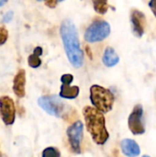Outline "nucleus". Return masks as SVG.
<instances>
[{
    "mask_svg": "<svg viewBox=\"0 0 156 157\" xmlns=\"http://www.w3.org/2000/svg\"><path fill=\"white\" fill-rule=\"evenodd\" d=\"M83 115L86 129L94 143L98 145L105 144L109 138V133L106 128L104 114L93 107L86 106L83 109Z\"/></svg>",
    "mask_w": 156,
    "mask_h": 157,
    "instance_id": "obj_2",
    "label": "nucleus"
},
{
    "mask_svg": "<svg viewBox=\"0 0 156 157\" xmlns=\"http://www.w3.org/2000/svg\"><path fill=\"white\" fill-rule=\"evenodd\" d=\"M149 6H150V8L152 10V12L154 13V17H156V0H150Z\"/></svg>",
    "mask_w": 156,
    "mask_h": 157,
    "instance_id": "obj_21",
    "label": "nucleus"
},
{
    "mask_svg": "<svg viewBox=\"0 0 156 157\" xmlns=\"http://www.w3.org/2000/svg\"><path fill=\"white\" fill-rule=\"evenodd\" d=\"M103 63L108 66V67H113L116 64L119 63L120 62V57L117 54V52H115V50L111 47H108L103 54V58H102Z\"/></svg>",
    "mask_w": 156,
    "mask_h": 157,
    "instance_id": "obj_12",
    "label": "nucleus"
},
{
    "mask_svg": "<svg viewBox=\"0 0 156 157\" xmlns=\"http://www.w3.org/2000/svg\"><path fill=\"white\" fill-rule=\"evenodd\" d=\"M143 114V109L142 105H136L129 116L128 126L130 131L134 135H141L145 132V128L142 121Z\"/></svg>",
    "mask_w": 156,
    "mask_h": 157,
    "instance_id": "obj_8",
    "label": "nucleus"
},
{
    "mask_svg": "<svg viewBox=\"0 0 156 157\" xmlns=\"http://www.w3.org/2000/svg\"><path fill=\"white\" fill-rule=\"evenodd\" d=\"M6 2H7V0H0V6H4Z\"/></svg>",
    "mask_w": 156,
    "mask_h": 157,
    "instance_id": "obj_23",
    "label": "nucleus"
},
{
    "mask_svg": "<svg viewBox=\"0 0 156 157\" xmlns=\"http://www.w3.org/2000/svg\"><path fill=\"white\" fill-rule=\"evenodd\" d=\"M60 33L69 62L74 67L80 68L84 63V55L74 24L70 19L63 20L60 28Z\"/></svg>",
    "mask_w": 156,
    "mask_h": 157,
    "instance_id": "obj_1",
    "label": "nucleus"
},
{
    "mask_svg": "<svg viewBox=\"0 0 156 157\" xmlns=\"http://www.w3.org/2000/svg\"><path fill=\"white\" fill-rule=\"evenodd\" d=\"M39 106L49 115L64 119L68 115L69 106H66L58 96H43L38 99Z\"/></svg>",
    "mask_w": 156,
    "mask_h": 157,
    "instance_id": "obj_4",
    "label": "nucleus"
},
{
    "mask_svg": "<svg viewBox=\"0 0 156 157\" xmlns=\"http://www.w3.org/2000/svg\"><path fill=\"white\" fill-rule=\"evenodd\" d=\"M110 34L109 24L102 19L94 21L85 32V40L87 42H97L105 40Z\"/></svg>",
    "mask_w": 156,
    "mask_h": 157,
    "instance_id": "obj_5",
    "label": "nucleus"
},
{
    "mask_svg": "<svg viewBox=\"0 0 156 157\" xmlns=\"http://www.w3.org/2000/svg\"><path fill=\"white\" fill-rule=\"evenodd\" d=\"M0 116L6 125H12L16 120V107L13 99L7 96L0 97Z\"/></svg>",
    "mask_w": 156,
    "mask_h": 157,
    "instance_id": "obj_7",
    "label": "nucleus"
},
{
    "mask_svg": "<svg viewBox=\"0 0 156 157\" xmlns=\"http://www.w3.org/2000/svg\"><path fill=\"white\" fill-rule=\"evenodd\" d=\"M0 157H1V155H0Z\"/></svg>",
    "mask_w": 156,
    "mask_h": 157,
    "instance_id": "obj_27",
    "label": "nucleus"
},
{
    "mask_svg": "<svg viewBox=\"0 0 156 157\" xmlns=\"http://www.w3.org/2000/svg\"><path fill=\"white\" fill-rule=\"evenodd\" d=\"M94 9L97 13L104 15L108 12V0H92Z\"/></svg>",
    "mask_w": 156,
    "mask_h": 157,
    "instance_id": "obj_15",
    "label": "nucleus"
},
{
    "mask_svg": "<svg viewBox=\"0 0 156 157\" xmlns=\"http://www.w3.org/2000/svg\"><path fill=\"white\" fill-rule=\"evenodd\" d=\"M41 157H61V153L56 147H47L42 151Z\"/></svg>",
    "mask_w": 156,
    "mask_h": 157,
    "instance_id": "obj_16",
    "label": "nucleus"
},
{
    "mask_svg": "<svg viewBox=\"0 0 156 157\" xmlns=\"http://www.w3.org/2000/svg\"><path fill=\"white\" fill-rule=\"evenodd\" d=\"M86 49L87 55H88V56H90V58H92V53H91V50H90V48H88V46H86Z\"/></svg>",
    "mask_w": 156,
    "mask_h": 157,
    "instance_id": "obj_22",
    "label": "nucleus"
},
{
    "mask_svg": "<svg viewBox=\"0 0 156 157\" xmlns=\"http://www.w3.org/2000/svg\"><path fill=\"white\" fill-rule=\"evenodd\" d=\"M131 22L132 26L133 33L136 37L141 38L144 34L145 30V24H146V17L144 14L138 10L133 9L131 13Z\"/></svg>",
    "mask_w": 156,
    "mask_h": 157,
    "instance_id": "obj_9",
    "label": "nucleus"
},
{
    "mask_svg": "<svg viewBox=\"0 0 156 157\" xmlns=\"http://www.w3.org/2000/svg\"><path fill=\"white\" fill-rule=\"evenodd\" d=\"M83 132H84V125L80 121H76L74 123H72L66 131L71 150L74 154L81 153Z\"/></svg>",
    "mask_w": 156,
    "mask_h": 157,
    "instance_id": "obj_6",
    "label": "nucleus"
},
{
    "mask_svg": "<svg viewBox=\"0 0 156 157\" xmlns=\"http://www.w3.org/2000/svg\"><path fill=\"white\" fill-rule=\"evenodd\" d=\"M13 16H14L13 11H8V12H6V13L4 15V17H3V21H4V22H9V21H11L12 18H13Z\"/></svg>",
    "mask_w": 156,
    "mask_h": 157,
    "instance_id": "obj_19",
    "label": "nucleus"
},
{
    "mask_svg": "<svg viewBox=\"0 0 156 157\" xmlns=\"http://www.w3.org/2000/svg\"><path fill=\"white\" fill-rule=\"evenodd\" d=\"M57 1H60V2H62V1H63V0H57Z\"/></svg>",
    "mask_w": 156,
    "mask_h": 157,
    "instance_id": "obj_25",
    "label": "nucleus"
},
{
    "mask_svg": "<svg viewBox=\"0 0 156 157\" xmlns=\"http://www.w3.org/2000/svg\"><path fill=\"white\" fill-rule=\"evenodd\" d=\"M26 71L24 69H20L17 74L14 77L13 81V91L17 98H24L26 91Z\"/></svg>",
    "mask_w": 156,
    "mask_h": 157,
    "instance_id": "obj_10",
    "label": "nucleus"
},
{
    "mask_svg": "<svg viewBox=\"0 0 156 157\" xmlns=\"http://www.w3.org/2000/svg\"><path fill=\"white\" fill-rule=\"evenodd\" d=\"M79 92H80V89L76 86H71L70 85H67V84H62L59 96L60 98H65V99H74L79 95Z\"/></svg>",
    "mask_w": 156,
    "mask_h": 157,
    "instance_id": "obj_13",
    "label": "nucleus"
},
{
    "mask_svg": "<svg viewBox=\"0 0 156 157\" xmlns=\"http://www.w3.org/2000/svg\"><path fill=\"white\" fill-rule=\"evenodd\" d=\"M7 38H8V32H7V30L5 28L0 27V46L1 45H4L6 42Z\"/></svg>",
    "mask_w": 156,
    "mask_h": 157,
    "instance_id": "obj_17",
    "label": "nucleus"
},
{
    "mask_svg": "<svg viewBox=\"0 0 156 157\" xmlns=\"http://www.w3.org/2000/svg\"><path fill=\"white\" fill-rule=\"evenodd\" d=\"M42 54V48L36 47L33 51V53L29 56L28 63L32 68H38L41 65V59L40 55Z\"/></svg>",
    "mask_w": 156,
    "mask_h": 157,
    "instance_id": "obj_14",
    "label": "nucleus"
},
{
    "mask_svg": "<svg viewBox=\"0 0 156 157\" xmlns=\"http://www.w3.org/2000/svg\"><path fill=\"white\" fill-rule=\"evenodd\" d=\"M122 153L128 157H137L141 154V148L139 144L131 139H124L120 143Z\"/></svg>",
    "mask_w": 156,
    "mask_h": 157,
    "instance_id": "obj_11",
    "label": "nucleus"
},
{
    "mask_svg": "<svg viewBox=\"0 0 156 157\" xmlns=\"http://www.w3.org/2000/svg\"><path fill=\"white\" fill-rule=\"evenodd\" d=\"M90 101L95 109L102 113H108L113 108L115 98L109 89L98 85H93L90 87Z\"/></svg>",
    "mask_w": 156,
    "mask_h": 157,
    "instance_id": "obj_3",
    "label": "nucleus"
},
{
    "mask_svg": "<svg viewBox=\"0 0 156 157\" xmlns=\"http://www.w3.org/2000/svg\"><path fill=\"white\" fill-rule=\"evenodd\" d=\"M143 157H150V156H149V155H143Z\"/></svg>",
    "mask_w": 156,
    "mask_h": 157,
    "instance_id": "obj_24",
    "label": "nucleus"
},
{
    "mask_svg": "<svg viewBox=\"0 0 156 157\" xmlns=\"http://www.w3.org/2000/svg\"><path fill=\"white\" fill-rule=\"evenodd\" d=\"M38 1H41V0H38Z\"/></svg>",
    "mask_w": 156,
    "mask_h": 157,
    "instance_id": "obj_26",
    "label": "nucleus"
},
{
    "mask_svg": "<svg viewBox=\"0 0 156 157\" xmlns=\"http://www.w3.org/2000/svg\"><path fill=\"white\" fill-rule=\"evenodd\" d=\"M44 3L50 8H54L57 6V0H44Z\"/></svg>",
    "mask_w": 156,
    "mask_h": 157,
    "instance_id": "obj_20",
    "label": "nucleus"
},
{
    "mask_svg": "<svg viewBox=\"0 0 156 157\" xmlns=\"http://www.w3.org/2000/svg\"><path fill=\"white\" fill-rule=\"evenodd\" d=\"M74 80V76L70 74H65L63 75H62L61 77V82L62 84H67V85H70Z\"/></svg>",
    "mask_w": 156,
    "mask_h": 157,
    "instance_id": "obj_18",
    "label": "nucleus"
},
{
    "mask_svg": "<svg viewBox=\"0 0 156 157\" xmlns=\"http://www.w3.org/2000/svg\"></svg>",
    "mask_w": 156,
    "mask_h": 157,
    "instance_id": "obj_28",
    "label": "nucleus"
}]
</instances>
